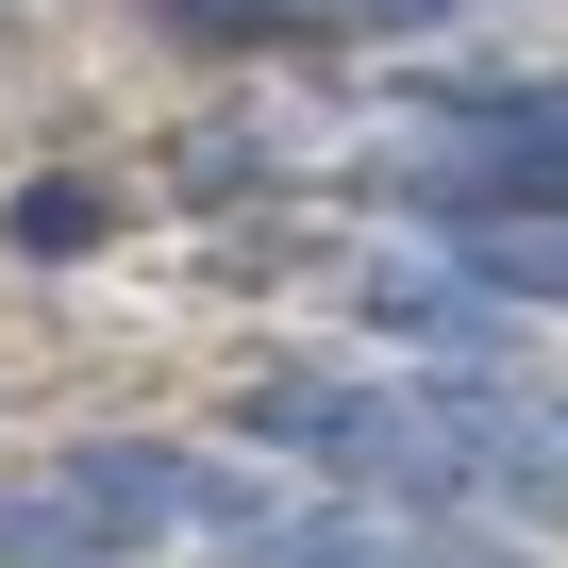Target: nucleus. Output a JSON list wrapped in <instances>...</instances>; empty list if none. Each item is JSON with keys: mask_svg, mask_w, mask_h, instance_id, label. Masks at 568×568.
Masks as SVG:
<instances>
[{"mask_svg": "<svg viewBox=\"0 0 568 568\" xmlns=\"http://www.w3.org/2000/svg\"><path fill=\"white\" fill-rule=\"evenodd\" d=\"M234 568H518V535H485L452 501H385V485H302Z\"/></svg>", "mask_w": 568, "mask_h": 568, "instance_id": "7ed1b4c3", "label": "nucleus"}, {"mask_svg": "<svg viewBox=\"0 0 568 568\" xmlns=\"http://www.w3.org/2000/svg\"><path fill=\"white\" fill-rule=\"evenodd\" d=\"M385 201L418 234H568V84H418Z\"/></svg>", "mask_w": 568, "mask_h": 568, "instance_id": "f03ea898", "label": "nucleus"}, {"mask_svg": "<svg viewBox=\"0 0 568 568\" xmlns=\"http://www.w3.org/2000/svg\"><path fill=\"white\" fill-rule=\"evenodd\" d=\"M267 518H284V485H267V468L101 435V452H68L51 485L0 501V568H118V551H151V535H234V551H251Z\"/></svg>", "mask_w": 568, "mask_h": 568, "instance_id": "f257e3e1", "label": "nucleus"}, {"mask_svg": "<svg viewBox=\"0 0 568 568\" xmlns=\"http://www.w3.org/2000/svg\"><path fill=\"white\" fill-rule=\"evenodd\" d=\"M18 251H101V201H84V184H34V201H18Z\"/></svg>", "mask_w": 568, "mask_h": 568, "instance_id": "0eeeda50", "label": "nucleus"}, {"mask_svg": "<svg viewBox=\"0 0 568 568\" xmlns=\"http://www.w3.org/2000/svg\"><path fill=\"white\" fill-rule=\"evenodd\" d=\"M368 318H385L402 352H435V368H468V385H518V302H485V284H468L452 251H402V267L368 284Z\"/></svg>", "mask_w": 568, "mask_h": 568, "instance_id": "20e7f679", "label": "nucleus"}, {"mask_svg": "<svg viewBox=\"0 0 568 568\" xmlns=\"http://www.w3.org/2000/svg\"><path fill=\"white\" fill-rule=\"evenodd\" d=\"M251 18H352V34H435V18H468V0H251Z\"/></svg>", "mask_w": 568, "mask_h": 568, "instance_id": "423d86ee", "label": "nucleus"}, {"mask_svg": "<svg viewBox=\"0 0 568 568\" xmlns=\"http://www.w3.org/2000/svg\"><path fill=\"white\" fill-rule=\"evenodd\" d=\"M485 302H518V318H568V234H435Z\"/></svg>", "mask_w": 568, "mask_h": 568, "instance_id": "39448f33", "label": "nucleus"}]
</instances>
